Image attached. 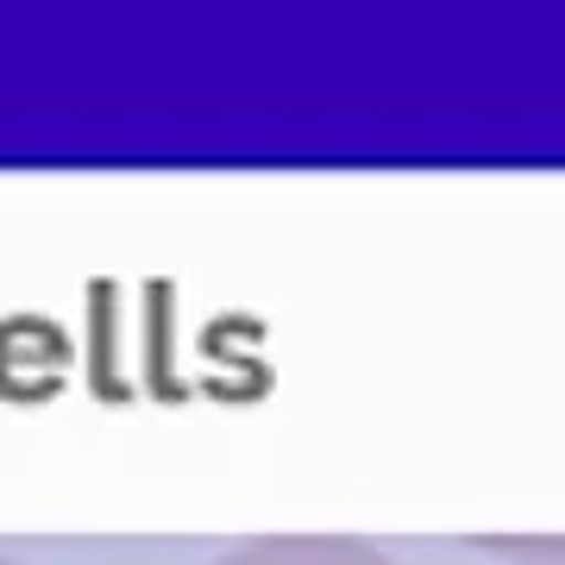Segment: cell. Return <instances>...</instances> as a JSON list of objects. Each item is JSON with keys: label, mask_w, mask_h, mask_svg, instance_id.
<instances>
[{"label": "cell", "mask_w": 565, "mask_h": 565, "mask_svg": "<svg viewBox=\"0 0 565 565\" xmlns=\"http://www.w3.org/2000/svg\"><path fill=\"white\" fill-rule=\"evenodd\" d=\"M214 565H396L384 546L352 541V534H264L233 546Z\"/></svg>", "instance_id": "cell-1"}, {"label": "cell", "mask_w": 565, "mask_h": 565, "mask_svg": "<svg viewBox=\"0 0 565 565\" xmlns=\"http://www.w3.org/2000/svg\"><path fill=\"white\" fill-rule=\"evenodd\" d=\"M0 565H13V559H0Z\"/></svg>", "instance_id": "cell-2"}]
</instances>
